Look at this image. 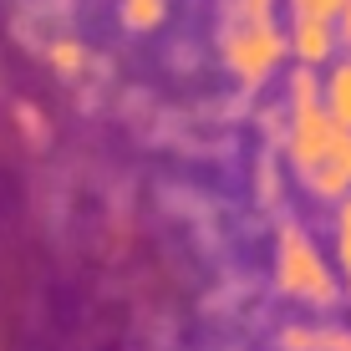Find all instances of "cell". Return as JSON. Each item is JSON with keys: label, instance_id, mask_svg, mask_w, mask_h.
Instances as JSON below:
<instances>
[{"label": "cell", "instance_id": "1", "mask_svg": "<svg viewBox=\"0 0 351 351\" xmlns=\"http://www.w3.org/2000/svg\"><path fill=\"white\" fill-rule=\"evenodd\" d=\"M280 158L295 173V184L316 204L336 209L351 199V132L336 128L321 107H300L285 112L280 128Z\"/></svg>", "mask_w": 351, "mask_h": 351}, {"label": "cell", "instance_id": "2", "mask_svg": "<svg viewBox=\"0 0 351 351\" xmlns=\"http://www.w3.org/2000/svg\"><path fill=\"white\" fill-rule=\"evenodd\" d=\"M275 280L300 306H336V295H341V280H336L321 239L295 219L280 224V234H275Z\"/></svg>", "mask_w": 351, "mask_h": 351}, {"label": "cell", "instance_id": "3", "mask_svg": "<svg viewBox=\"0 0 351 351\" xmlns=\"http://www.w3.org/2000/svg\"><path fill=\"white\" fill-rule=\"evenodd\" d=\"M290 62L285 51V26L270 10H239L234 26L224 31V66L239 87L260 92L270 77H280V66Z\"/></svg>", "mask_w": 351, "mask_h": 351}, {"label": "cell", "instance_id": "4", "mask_svg": "<svg viewBox=\"0 0 351 351\" xmlns=\"http://www.w3.org/2000/svg\"><path fill=\"white\" fill-rule=\"evenodd\" d=\"M285 51L295 66L306 71H326L341 56V41H336V26L331 21H300V16H285Z\"/></svg>", "mask_w": 351, "mask_h": 351}, {"label": "cell", "instance_id": "5", "mask_svg": "<svg viewBox=\"0 0 351 351\" xmlns=\"http://www.w3.org/2000/svg\"><path fill=\"white\" fill-rule=\"evenodd\" d=\"M321 112L331 117L336 128L351 132V51H341L321 71Z\"/></svg>", "mask_w": 351, "mask_h": 351}, {"label": "cell", "instance_id": "6", "mask_svg": "<svg viewBox=\"0 0 351 351\" xmlns=\"http://www.w3.org/2000/svg\"><path fill=\"white\" fill-rule=\"evenodd\" d=\"M285 346L290 351H351V331H341V326H290Z\"/></svg>", "mask_w": 351, "mask_h": 351}, {"label": "cell", "instance_id": "7", "mask_svg": "<svg viewBox=\"0 0 351 351\" xmlns=\"http://www.w3.org/2000/svg\"><path fill=\"white\" fill-rule=\"evenodd\" d=\"M117 21L128 31H158L168 21V0H117Z\"/></svg>", "mask_w": 351, "mask_h": 351}, {"label": "cell", "instance_id": "8", "mask_svg": "<svg viewBox=\"0 0 351 351\" xmlns=\"http://www.w3.org/2000/svg\"><path fill=\"white\" fill-rule=\"evenodd\" d=\"M300 107H321V71L295 66L285 77V112H300Z\"/></svg>", "mask_w": 351, "mask_h": 351}, {"label": "cell", "instance_id": "9", "mask_svg": "<svg viewBox=\"0 0 351 351\" xmlns=\"http://www.w3.org/2000/svg\"><path fill=\"white\" fill-rule=\"evenodd\" d=\"M46 62H51L56 71H62V77H82V71H87V46L77 41V36H56L51 46H46Z\"/></svg>", "mask_w": 351, "mask_h": 351}, {"label": "cell", "instance_id": "10", "mask_svg": "<svg viewBox=\"0 0 351 351\" xmlns=\"http://www.w3.org/2000/svg\"><path fill=\"white\" fill-rule=\"evenodd\" d=\"M331 239H336V265H341V285L351 295V199L331 209Z\"/></svg>", "mask_w": 351, "mask_h": 351}, {"label": "cell", "instance_id": "11", "mask_svg": "<svg viewBox=\"0 0 351 351\" xmlns=\"http://www.w3.org/2000/svg\"><path fill=\"white\" fill-rule=\"evenodd\" d=\"M285 16H300V21H336L346 10V0H280Z\"/></svg>", "mask_w": 351, "mask_h": 351}, {"label": "cell", "instance_id": "12", "mask_svg": "<svg viewBox=\"0 0 351 351\" xmlns=\"http://www.w3.org/2000/svg\"><path fill=\"white\" fill-rule=\"evenodd\" d=\"M331 26H336V41H341V51H351V0H346V10L331 21Z\"/></svg>", "mask_w": 351, "mask_h": 351}, {"label": "cell", "instance_id": "13", "mask_svg": "<svg viewBox=\"0 0 351 351\" xmlns=\"http://www.w3.org/2000/svg\"><path fill=\"white\" fill-rule=\"evenodd\" d=\"M275 0H239V10H270Z\"/></svg>", "mask_w": 351, "mask_h": 351}]
</instances>
